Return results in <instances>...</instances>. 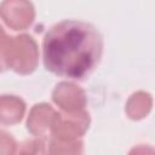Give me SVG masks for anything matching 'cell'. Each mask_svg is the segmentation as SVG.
Here are the masks:
<instances>
[{"label": "cell", "mask_w": 155, "mask_h": 155, "mask_svg": "<svg viewBox=\"0 0 155 155\" xmlns=\"http://www.w3.org/2000/svg\"><path fill=\"white\" fill-rule=\"evenodd\" d=\"M18 155H46L44 140L40 138L25 140L21 145Z\"/></svg>", "instance_id": "obj_10"}, {"label": "cell", "mask_w": 155, "mask_h": 155, "mask_svg": "<svg viewBox=\"0 0 155 155\" xmlns=\"http://www.w3.org/2000/svg\"><path fill=\"white\" fill-rule=\"evenodd\" d=\"M90 125V114L86 110L79 113L58 114L54 117L52 133L62 140H78L82 137Z\"/></svg>", "instance_id": "obj_3"}, {"label": "cell", "mask_w": 155, "mask_h": 155, "mask_svg": "<svg viewBox=\"0 0 155 155\" xmlns=\"http://www.w3.org/2000/svg\"><path fill=\"white\" fill-rule=\"evenodd\" d=\"M84 143L78 140H62L53 137L48 145V155H81Z\"/></svg>", "instance_id": "obj_8"}, {"label": "cell", "mask_w": 155, "mask_h": 155, "mask_svg": "<svg viewBox=\"0 0 155 155\" xmlns=\"http://www.w3.org/2000/svg\"><path fill=\"white\" fill-rule=\"evenodd\" d=\"M34 7L28 1H4L1 4V18L13 30L29 27L34 21Z\"/></svg>", "instance_id": "obj_4"}, {"label": "cell", "mask_w": 155, "mask_h": 155, "mask_svg": "<svg viewBox=\"0 0 155 155\" xmlns=\"http://www.w3.org/2000/svg\"><path fill=\"white\" fill-rule=\"evenodd\" d=\"M38 45L28 34L18 36H6L1 29V64L2 68H10L18 74H29L34 71L38 64Z\"/></svg>", "instance_id": "obj_2"}, {"label": "cell", "mask_w": 155, "mask_h": 155, "mask_svg": "<svg viewBox=\"0 0 155 155\" xmlns=\"http://www.w3.org/2000/svg\"><path fill=\"white\" fill-rule=\"evenodd\" d=\"M56 115L57 113L50 104H35L30 110L27 121L28 131L36 137H46L50 132H52V126Z\"/></svg>", "instance_id": "obj_6"}, {"label": "cell", "mask_w": 155, "mask_h": 155, "mask_svg": "<svg viewBox=\"0 0 155 155\" xmlns=\"http://www.w3.org/2000/svg\"><path fill=\"white\" fill-rule=\"evenodd\" d=\"M103 38L94 25L76 19L53 24L42 39L46 70L73 80H82L101 62Z\"/></svg>", "instance_id": "obj_1"}, {"label": "cell", "mask_w": 155, "mask_h": 155, "mask_svg": "<svg viewBox=\"0 0 155 155\" xmlns=\"http://www.w3.org/2000/svg\"><path fill=\"white\" fill-rule=\"evenodd\" d=\"M25 111V103L16 96L1 97V124H17Z\"/></svg>", "instance_id": "obj_7"}, {"label": "cell", "mask_w": 155, "mask_h": 155, "mask_svg": "<svg viewBox=\"0 0 155 155\" xmlns=\"http://www.w3.org/2000/svg\"><path fill=\"white\" fill-rule=\"evenodd\" d=\"M128 103L137 104V108L130 111L128 115L131 119L138 120V119L144 117L149 113L151 108V97L147 92H137L131 96V98L128 99Z\"/></svg>", "instance_id": "obj_9"}, {"label": "cell", "mask_w": 155, "mask_h": 155, "mask_svg": "<svg viewBox=\"0 0 155 155\" xmlns=\"http://www.w3.org/2000/svg\"><path fill=\"white\" fill-rule=\"evenodd\" d=\"M128 155H155V148L148 145H138L132 148Z\"/></svg>", "instance_id": "obj_11"}, {"label": "cell", "mask_w": 155, "mask_h": 155, "mask_svg": "<svg viewBox=\"0 0 155 155\" xmlns=\"http://www.w3.org/2000/svg\"><path fill=\"white\" fill-rule=\"evenodd\" d=\"M52 99L65 113H79L85 110V92L75 84L67 81L59 82L52 92Z\"/></svg>", "instance_id": "obj_5"}, {"label": "cell", "mask_w": 155, "mask_h": 155, "mask_svg": "<svg viewBox=\"0 0 155 155\" xmlns=\"http://www.w3.org/2000/svg\"><path fill=\"white\" fill-rule=\"evenodd\" d=\"M15 150H16V143L11 136L8 140V147H6V143L1 139V155H15Z\"/></svg>", "instance_id": "obj_12"}]
</instances>
